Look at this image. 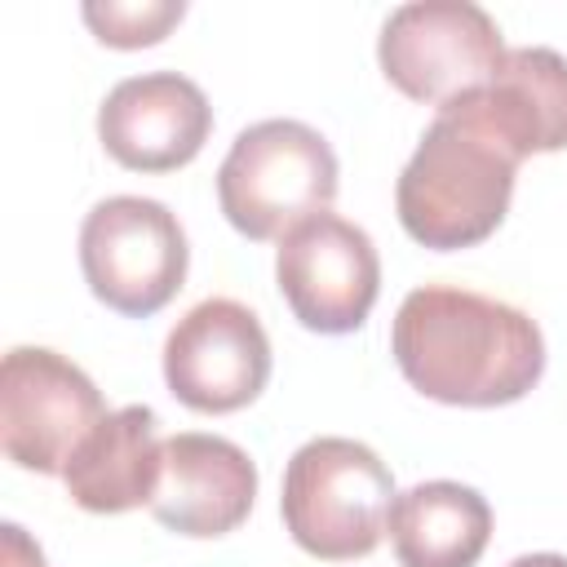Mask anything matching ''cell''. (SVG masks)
<instances>
[{
  "mask_svg": "<svg viewBox=\"0 0 567 567\" xmlns=\"http://www.w3.org/2000/svg\"><path fill=\"white\" fill-rule=\"evenodd\" d=\"M377 62L403 97L439 111L501 71L505 40L496 18L474 0H412L381 22Z\"/></svg>",
  "mask_w": 567,
  "mask_h": 567,
  "instance_id": "6",
  "label": "cell"
},
{
  "mask_svg": "<svg viewBox=\"0 0 567 567\" xmlns=\"http://www.w3.org/2000/svg\"><path fill=\"white\" fill-rule=\"evenodd\" d=\"M0 567H49L40 545L18 527V523H4L0 527Z\"/></svg>",
  "mask_w": 567,
  "mask_h": 567,
  "instance_id": "16",
  "label": "cell"
},
{
  "mask_svg": "<svg viewBox=\"0 0 567 567\" xmlns=\"http://www.w3.org/2000/svg\"><path fill=\"white\" fill-rule=\"evenodd\" d=\"M385 532L403 567H474L492 540V505L456 478H430L394 496Z\"/></svg>",
  "mask_w": 567,
  "mask_h": 567,
  "instance_id": "14",
  "label": "cell"
},
{
  "mask_svg": "<svg viewBox=\"0 0 567 567\" xmlns=\"http://www.w3.org/2000/svg\"><path fill=\"white\" fill-rule=\"evenodd\" d=\"M337 199V155L328 137L301 120L248 124L221 168L217 204L226 221L248 239H284Z\"/></svg>",
  "mask_w": 567,
  "mask_h": 567,
  "instance_id": "4",
  "label": "cell"
},
{
  "mask_svg": "<svg viewBox=\"0 0 567 567\" xmlns=\"http://www.w3.org/2000/svg\"><path fill=\"white\" fill-rule=\"evenodd\" d=\"M390 350L412 390L452 408H501L545 372L540 323L487 292L456 284L412 288L394 315Z\"/></svg>",
  "mask_w": 567,
  "mask_h": 567,
  "instance_id": "1",
  "label": "cell"
},
{
  "mask_svg": "<svg viewBox=\"0 0 567 567\" xmlns=\"http://www.w3.org/2000/svg\"><path fill=\"white\" fill-rule=\"evenodd\" d=\"M461 97H470L523 159L567 146V58L558 49H505L501 71Z\"/></svg>",
  "mask_w": 567,
  "mask_h": 567,
  "instance_id": "13",
  "label": "cell"
},
{
  "mask_svg": "<svg viewBox=\"0 0 567 567\" xmlns=\"http://www.w3.org/2000/svg\"><path fill=\"white\" fill-rule=\"evenodd\" d=\"M518 164L523 155L470 97L443 102L394 186L403 230L434 252L483 244L509 213Z\"/></svg>",
  "mask_w": 567,
  "mask_h": 567,
  "instance_id": "2",
  "label": "cell"
},
{
  "mask_svg": "<svg viewBox=\"0 0 567 567\" xmlns=\"http://www.w3.org/2000/svg\"><path fill=\"white\" fill-rule=\"evenodd\" d=\"M190 248L177 213L146 195H111L84 213L80 270L89 292L128 319L164 310L186 284Z\"/></svg>",
  "mask_w": 567,
  "mask_h": 567,
  "instance_id": "5",
  "label": "cell"
},
{
  "mask_svg": "<svg viewBox=\"0 0 567 567\" xmlns=\"http://www.w3.org/2000/svg\"><path fill=\"white\" fill-rule=\"evenodd\" d=\"M275 284L292 319L310 332L341 337L363 328L381 292V257L363 226L315 213L279 239Z\"/></svg>",
  "mask_w": 567,
  "mask_h": 567,
  "instance_id": "8",
  "label": "cell"
},
{
  "mask_svg": "<svg viewBox=\"0 0 567 567\" xmlns=\"http://www.w3.org/2000/svg\"><path fill=\"white\" fill-rule=\"evenodd\" d=\"M80 13L102 44L142 49V44H159L186 18V4L182 0H89Z\"/></svg>",
  "mask_w": 567,
  "mask_h": 567,
  "instance_id": "15",
  "label": "cell"
},
{
  "mask_svg": "<svg viewBox=\"0 0 567 567\" xmlns=\"http://www.w3.org/2000/svg\"><path fill=\"white\" fill-rule=\"evenodd\" d=\"M257 501V465L252 456L204 430H186L164 439L159 456V487L151 496L155 523L177 536L213 540L235 532Z\"/></svg>",
  "mask_w": 567,
  "mask_h": 567,
  "instance_id": "11",
  "label": "cell"
},
{
  "mask_svg": "<svg viewBox=\"0 0 567 567\" xmlns=\"http://www.w3.org/2000/svg\"><path fill=\"white\" fill-rule=\"evenodd\" d=\"M208 133L213 106L182 71L128 75L97 106V137L106 155L133 173H173L190 164Z\"/></svg>",
  "mask_w": 567,
  "mask_h": 567,
  "instance_id": "10",
  "label": "cell"
},
{
  "mask_svg": "<svg viewBox=\"0 0 567 567\" xmlns=\"http://www.w3.org/2000/svg\"><path fill=\"white\" fill-rule=\"evenodd\" d=\"M159 421L146 403H128L106 412L93 434L75 447L62 470L66 496L89 514H124L151 505L159 487Z\"/></svg>",
  "mask_w": 567,
  "mask_h": 567,
  "instance_id": "12",
  "label": "cell"
},
{
  "mask_svg": "<svg viewBox=\"0 0 567 567\" xmlns=\"http://www.w3.org/2000/svg\"><path fill=\"white\" fill-rule=\"evenodd\" d=\"M106 416L102 390L49 346H13L0 363V443L18 470L62 474Z\"/></svg>",
  "mask_w": 567,
  "mask_h": 567,
  "instance_id": "7",
  "label": "cell"
},
{
  "mask_svg": "<svg viewBox=\"0 0 567 567\" xmlns=\"http://www.w3.org/2000/svg\"><path fill=\"white\" fill-rule=\"evenodd\" d=\"M505 567H567V554H518Z\"/></svg>",
  "mask_w": 567,
  "mask_h": 567,
  "instance_id": "17",
  "label": "cell"
},
{
  "mask_svg": "<svg viewBox=\"0 0 567 567\" xmlns=\"http://www.w3.org/2000/svg\"><path fill=\"white\" fill-rule=\"evenodd\" d=\"M164 381L190 412H239L270 381V337L235 297L190 306L164 341Z\"/></svg>",
  "mask_w": 567,
  "mask_h": 567,
  "instance_id": "9",
  "label": "cell"
},
{
  "mask_svg": "<svg viewBox=\"0 0 567 567\" xmlns=\"http://www.w3.org/2000/svg\"><path fill=\"white\" fill-rule=\"evenodd\" d=\"M394 496V474L368 443L319 434L288 456L279 514L306 554L346 563L381 545Z\"/></svg>",
  "mask_w": 567,
  "mask_h": 567,
  "instance_id": "3",
  "label": "cell"
}]
</instances>
